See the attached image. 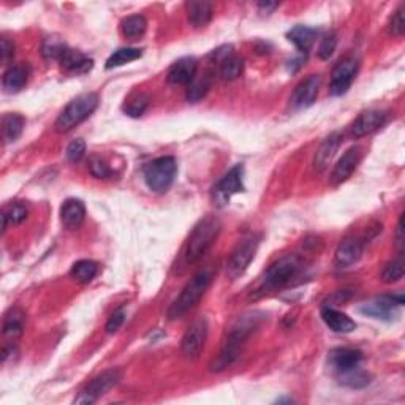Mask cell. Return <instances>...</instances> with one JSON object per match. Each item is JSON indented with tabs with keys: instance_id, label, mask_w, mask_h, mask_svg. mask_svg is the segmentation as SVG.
<instances>
[{
	"instance_id": "obj_1",
	"label": "cell",
	"mask_w": 405,
	"mask_h": 405,
	"mask_svg": "<svg viewBox=\"0 0 405 405\" xmlns=\"http://www.w3.org/2000/svg\"><path fill=\"white\" fill-rule=\"evenodd\" d=\"M263 320L264 315L262 312H248V314L236 318L233 325L230 326L227 339H225V342L222 345L221 355H219L217 361L212 364V369L222 370L231 366V364L238 360L241 347L244 345L246 340L257 331Z\"/></svg>"
},
{
	"instance_id": "obj_2",
	"label": "cell",
	"mask_w": 405,
	"mask_h": 405,
	"mask_svg": "<svg viewBox=\"0 0 405 405\" xmlns=\"http://www.w3.org/2000/svg\"><path fill=\"white\" fill-rule=\"evenodd\" d=\"M211 282L212 273L209 269H201L200 273H196L193 279L184 287V290L179 294L175 303L170 305V309L166 312L168 320H177V318L187 314L190 309H193L196 303L202 298V294L209 288Z\"/></svg>"
},
{
	"instance_id": "obj_3",
	"label": "cell",
	"mask_w": 405,
	"mask_h": 405,
	"mask_svg": "<svg viewBox=\"0 0 405 405\" xmlns=\"http://www.w3.org/2000/svg\"><path fill=\"white\" fill-rule=\"evenodd\" d=\"M222 230L221 219L216 216H207L196 225L190 235L187 247H185V260L187 263H195L209 251V247L217 239Z\"/></svg>"
},
{
	"instance_id": "obj_4",
	"label": "cell",
	"mask_w": 405,
	"mask_h": 405,
	"mask_svg": "<svg viewBox=\"0 0 405 405\" xmlns=\"http://www.w3.org/2000/svg\"><path fill=\"white\" fill-rule=\"evenodd\" d=\"M98 106V95L94 92H86V94L78 95L74 100L68 103L67 108L61 113L56 120V132L67 133L73 130L74 127L84 122L89 116L95 111Z\"/></svg>"
},
{
	"instance_id": "obj_5",
	"label": "cell",
	"mask_w": 405,
	"mask_h": 405,
	"mask_svg": "<svg viewBox=\"0 0 405 405\" xmlns=\"http://www.w3.org/2000/svg\"><path fill=\"white\" fill-rule=\"evenodd\" d=\"M304 264L296 255H287L269 266L263 277L264 290H277L292 285L303 276Z\"/></svg>"
},
{
	"instance_id": "obj_6",
	"label": "cell",
	"mask_w": 405,
	"mask_h": 405,
	"mask_svg": "<svg viewBox=\"0 0 405 405\" xmlns=\"http://www.w3.org/2000/svg\"><path fill=\"white\" fill-rule=\"evenodd\" d=\"M177 175L175 157L155 159L144 166V181L155 193H164L171 187Z\"/></svg>"
},
{
	"instance_id": "obj_7",
	"label": "cell",
	"mask_w": 405,
	"mask_h": 405,
	"mask_svg": "<svg viewBox=\"0 0 405 405\" xmlns=\"http://www.w3.org/2000/svg\"><path fill=\"white\" fill-rule=\"evenodd\" d=\"M258 244H260V239L255 235L247 236V238H244L239 242L238 247L235 248V252L231 253V257L228 260L227 274L230 279L235 280L246 273L247 268L252 263V260L255 258Z\"/></svg>"
},
{
	"instance_id": "obj_8",
	"label": "cell",
	"mask_w": 405,
	"mask_h": 405,
	"mask_svg": "<svg viewBox=\"0 0 405 405\" xmlns=\"http://www.w3.org/2000/svg\"><path fill=\"white\" fill-rule=\"evenodd\" d=\"M120 380V372L118 369L106 370L95 377L90 383L86 385L84 390H81L79 395L74 397V404L78 405H90L97 402L102 396H105L109 390L119 383Z\"/></svg>"
},
{
	"instance_id": "obj_9",
	"label": "cell",
	"mask_w": 405,
	"mask_h": 405,
	"mask_svg": "<svg viewBox=\"0 0 405 405\" xmlns=\"http://www.w3.org/2000/svg\"><path fill=\"white\" fill-rule=\"evenodd\" d=\"M244 166L236 165L212 189V198L217 206L228 205L231 196L244 190Z\"/></svg>"
},
{
	"instance_id": "obj_10",
	"label": "cell",
	"mask_w": 405,
	"mask_h": 405,
	"mask_svg": "<svg viewBox=\"0 0 405 405\" xmlns=\"http://www.w3.org/2000/svg\"><path fill=\"white\" fill-rule=\"evenodd\" d=\"M404 305L402 294H385V296L375 298L369 303L363 304L360 312L363 315H367L370 318H377V320L391 321L399 315V308Z\"/></svg>"
},
{
	"instance_id": "obj_11",
	"label": "cell",
	"mask_w": 405,
	"mask_h": 405,
	"mask_svg": "<svg viewBox=\"0 0 405 405\" xmlns=\"http://www.w3.org/2000/svg\"><path fill=\"white\" fill-rule=\"evenodd\" d=\"M358 70H360V61L355 56H349L340 61L333 70L331 83H329V94L333 97L344 95L350 89Z\"/></svg>"
},
{
	"instance_id": "obj_12",
	"label": "cell",
	"mask_w": 405,
	"mask_h": 405,
	"mask_svg": "<svg viewBox=\"0 0 405 405\" xmlns=\"http://www.w3.org/2000/svg\"><path fill=\"white\" fill-rule=\"evenodd\" d=\"M207 339V321L205 318H196V320L185 331L181 350L187 358H196L201 353L202 347Z\"/></svg>"
},
{
	"instance_id": "obj_13",
	"label": "cell",
	"mask_w": 405,
	"mask_h": 405,
	"mask_svg": "<svg viewBox=\"0 0 405 405\" xmlns=\"http://www.w3.org/2000/svg\"><path fill=\"white\" fill-rule=\"evenodd\" d=\"M318 89H320V77L318 74H310L309 78L301 81L292 95V106L296 109L312 106L318 97Z\"/></svg>"
},
{
	"instance_id": "obj_14",
	"label": "cell",
	"mask_w": 405,
	"mask_h": 405,
	"mask_svg": "<svg viewBox=\"0 0 405 405\" xmlns=\"http://www.w3.org/2000/svg\"><path fill=\"white\" fill-rule=\"evenodd\" d=\"M363 360V353L356 349H347V347H340V349H334L329 351L328 363L335 372L344 374L349 370L360 366Z\"/></svg>"
},
{
	"instance_id": "obj_15",
	"label": "cell",
	"mask_w": 405,
	"mask_h": 405,
	"mask_svg": "<svg viewBox=\"0 0 405 405\" xmlns=\"http://www.w3.org/2000/svg\"><path fill=\"white\" fill-rule=\"evenodd\" d=\"M386 122V113L380 109H369L358 116L355 122L351 125V133L356 138L367 136L370 133L377 132L380 127Z\"/></svg>"
},
{
	"instance_id": "obj_16",
	"label": "cell",
	"mask_w": 405,
	"mask_h": 405,
	"mask_svg": "<svg viewBox=\"0 0 405 405\" xmlns=\"http://www.w3.org/2000/svg\"><path fill=\"white\" fill-rule=\"evenodd\" d=\"M198 62L193 57H182L175 62L168 72V83L175 86H189L196 77Z\"/></svg>"
},
{
	"instance_id": "obj_17",
	"label": "cell",
	"mask_w": 405,
	"mask_h": 405,
	"mask_svg": "<svg viewBox=\"0 0 405 405\" xmlns=\"http://www.w3.org/2000/svg\"><path fill=\"white\" fill-rule=\"evenodd\" d=\"M360 160H361V149L360 148L353 146V148H350L349 150H347V152L338 161V165L334 166L333 175H331L333 184L345 182L347 179H349L353 175V171L356 170V166H358V164H360Z\"/></svg>"
},
{
	"instance_id": "obj_18",
	"label": "cell",
	"mask_w": 405,
	"mask_h": 405,
	"mask_svg": "<svg viewBox=\"0 0 405 405\" xmlns=\"http://www.w3.org/2000/svg\"><path fill=\"white\" fill-rule=\"evenodd\" d=\"M363 252L364 246L360 239H345L340 242L338 251H335L334 262L339 268H350V266L360 262Z\"/></svg>"
},
{
	"instance_id": "obj_19",
	"label": "cell",
	"mask_w": 405,
	"mask_h": 405,
	"mask_svg": "<svg viewBox=\"0 0 405 405\" xmlns=\"http://www.w3.org/2000/svg\"><path fill=\"white\" fill-rule=\"evenodd\" d=\"M340 141H342L340 133H331V135L325 138V141L320 144V148H318L315 159H314V170L317 173H323L328 170L329 164L333 161L334 155L340 146Z\"/></svg>"
},
{
	"instance_id": "obj_20",
	"label": "cell",
	"mask_w": 405,
	"mask_h": 405,
	"mask_svg": "<svg viewBox=\"0 0 405 405\" xmlns=\"http://www.w3.org/2000/svg\"><path fill=\"white\" fill-rule=\"evenodd\" d=\"M86 217L84 202L77 198H70L61 207V222L67 230H77L81 227Z\"/></svg>"
},
{
	"instance_id": "obj_21",
	"label": "cell",
	"mask_w": 405,
	"mask_h": 405,
	"mask_svg": "<svg viewBox=\"0 0 405 405\" xmlns=\"http://www.w3.org/2000/svg\"><path fill=\"white\" fill-rule=\"evenodd\" d=\"M321 318H323V321L328 325V328L334 333L347 334L356 329V323L353 321L349 315L344 314V312L335 310L333 308H328V305L321 309Z\"/></svg>"
},
{
	"instance_id": "obj_22",
	"label": "cell",
	"mask_w": 405,
	"mask_h": 405,
	"mask_svg": "<svg viewBox=\"0 0 405 405\" xmlns=\"http://www.w3.org/2000/svg\"><path fill=\"white\" fill-rule=\"evenodd\" d=\"M29 74L31 70L24 63H18V65H11L7 72L3 73L2 78V86L5 92H10V94H15V92H19L21 89L26 88Z\"/></svg>"
},
{
	"instance_id": "obj_23",
	"label": "cell",
	"mask_w": 405,
	"mask_h": 405,
	"mask_svg": "<svg viewBox=\"0 0 405 405\" xmlns=\"http://www.w3.org/2000/svg\"><path fill=\"white\" fill-rule=\"evenodd\" d=\"M61 65L62 68H65L67 72L83 74L92 70V67H94V61L89 59V57L81 53V51L67 48V51L63 53L61 59Z\"/></svg>"
},
{
	"instance_id": "obj_24",
	"label": "cell",
	"mask_w": 405,
	"mask_h": 405,
	"mask_svg": "<svg viewBox=\"0 0 405 405\" xmlns=\"http://www.w3.org/2000/svg\"><path fill=\"white\" fill-rule=\"evenodd\" d=\"M185 10H187L190 24L193 27H205L212 19L214 7L211 2H205V0L187 2L185 3Z\"/></svg>"
},
{
	"instance_id": "obj_25",
	"label": "cell",
	"mask_w": 405,
	"mask_h": 405,
	"mask_svg": "<svg viewBox=\"0 0 405 405\" xmlns=\"http://www.w3.org/2000/svg\"><path fill=\"white\" fill-rule=\"evenodd\" d=\"M26 120L18 113H8L3 116L2 119V138L3 143H13L21 136L22 130H24Z\"/></svg>"
},
{
	"instance_id": "obj_26",
	"label": "cell",
	"mask_w": 405,
	"mask_h": 405,
	"mask_svg": "<svg viewBox=\"0 0 405 405\" xmlns=\"http://www.w3.org/2000/svg\"><path fill=\"white\" fill-rule=\"evenodd\" d=\"M287 38L290 40L294 46H296L301 53H309V49L315 43L317 31L315 29H310L305 26H296L287 33Z\"/></svg>"
},
{
	"instance_id": "obj_27",
	"label": "cell",
	"mask_w": 405,
	"mask_h": 405,
	"mask_svg": "<svg viewBox=\"0 0 405 405\" xmlns=\"http://www.w3.org/2000/svg\"><path fill=\"white\" fill-rule=\"evenodd\" d=\"M219 63H221L219 65V74L225 81H233L239 78L242 70H244V61L236 54H225Z\"/></svg>"
},
{
	"instance_id": "obj_28",
	"label": "cell",
	"mask_w": 405,
	"mask_h": 405,
	"mask_svg": "<svg viewBox=\"0 0 405 405\" xmlns=\"http://www.w3.org/2000/svg\"><path fill=\"white\" fill-rule=\"evenodd\" d=\"M24 333V314L18 309H11L3 320V335L16 339Z\"/></svg>"
},
{
	"instance_id": "obj_29",
	"label": "cell",
	"mask_w": 405,
	"mask_h": 405,
	"mask_svg": "<svg viewBox=\"0 0 405 405\" xmlns=\"http://www.w3.org/2000/svg\"><path fill=\"white\" fill-rule=\"evenodd\" d=\"M146 29H148V21L141 15L129 16V18H125L122 19V22H120V32H122V35L125 38H130V40L143 37L144 32H146Z\"/></svg>"
},
{
	"instance_id": "obj_30",
	"label": "cell",
	"mask_w": 405,
	"mask_h": 405,
	"mask_svg": "<svg viewBox=\"0 0 405 405\" xmlns=\"http://www.w3.org/2000/svg\"><path fill=\"white\" fill-rule=\"evenodd\" d=\"M27 216H29V209L22 205V202H13V205L5 207L2 212L3 233L7 231L8 225H19L26 221Z\"/></svg>"
},
{
	"instance_id": "obj_31",
	"label": "cell",
	"mask_w": 405,
	"mask_h": 405,
	"mask_svg": "<svg viewBox=\"0 0 405 405\" xmlns=\"http://www.w3.org/2000/svg\"><path fill=\"white\" fill-rule=\"evenodd\" d=\"M141 54H143L141 49H138V48H119L108 57L106 68L108 70H111V68H116V67H122L125 65V63L140 59Z\"/></svg>"
},
{
	"instance_id": "obj_32",
	"label": "cell",
	"mask_w": 405,
	"mask_h": 405,
	"mask_svg": "<svg viewBox=\"0 0 405 405\" xmlns=\"http://www.w3.org/2000/svg\"><path fill=\"white\" fill-rule=\"evenodd\" d=\"M98 274V264L92 260H81L72 268V276L81 283H89Z\"/></svg>"
},
{
	"instance_id": "obj_33",
	"label": "cell",
	"mask_w": 405,
	"mask_h": 405,
	"mask_svg": "<svg viewBox=\"0 0 405 405\" xmlns=\"http://www.w3.org/2000/svg\"><path fill=\"white\" fill-rule=\"evenodd\" d=\"M340 383L353 388V390H360V388H364L370 383V377L364 370L355 367L349 370V372L340 374Z\"/></svg>"
},
{
	"instance_id": "obj_34",
	"label": "cell",
	"mask_w": 405,
	"mask_h": 405,
	"mask_svg": "<svg viewBox=\"0 0 405 405\" xmlns=\"http://www.w3.org/2000/svg\"><path fill=\"white\" fill-rule=\"evenodd\" d=\"M404 273H405V263H404V257L401 255L385 266V269L381 271V280H383L385 283H395L402 279Z\"/></svg>"
},
{
	"instance_id": "obj_35",
	"label": "cell",
	"mask_w": 405,
	"mask_h": 405,
	"mask_svg": "<svg viewBox=\"0 0 405 405\" xmlns=\"http://www.w3.org/2000/svg\"><path fill=\"white\" fill-rule=\"evenodd\" d=\"M211 89V83L207 78H202V79H193L192 83L189 84V89H187V102L190 103H198L200 100H202L207 95V92Z\"/></svg>"
},
{
	"instance_id": "obj_36",
	"label": "cell",
	"mask_w": 405,
	"mask_h": 405,
	"mask_svg": "<svg viewBox=\"0 0 405 405\" xmlns=\"http://www.w3.org/2000/svg\"><path fill=\"white\" fill-rule=\"evenodd\" d=\"M67 46L61 42H56V40H48V42H45L42 46L43 57L49 61H61Z\"/></svg>"
},
{
	"instance_id": "obj_37",
	"label": "cell",
	"mask_w": 405,
	"mask_h": 405,
	"mask_svg": "<svg viewBox=\"0 0 405 405\" xmlns=\"http://www.w3.org/2000/svg\"><path fill=\"white\" fill-rule=\"evenodd\" d=\"M149 105V98L146 95H136V97H133L132 100L127 103L125 105V113L132 116V118H140V116L146 111V108Z\"/></svg>"
},
{
	"instance_id": "obj_38",
	"label": "cell",
	"mask_w": 405,
	"mask_h": 405,
	"mask_svg": "<svg viewBox=\"0 0 405 405\" xmlns=\"http://www.w3.org/2000/svg\"><path fill=\"white\" fill-rule=\"evenodd\" d=\"M335 46H338V37H335L334 33H331V35H326L325 38L321 40L320 46H318V51H317L318 57H320L321 61H328L329 57L334 54Z\"/></svg>"
},
{
	"instance_id": "obj_39",
	"label": "cell",
	"mask_w": 405,
	"mask_h": 405,
	"mask_svg": "<svg viewBox=\"0 0 405 405\" xmlns=\"http://www.w3.org/2000/svg\"><path fill=\"white\" fill-rule=\"evenodd\" d=\"M86 154V143L83 140H74L67 148V159L77 164L81 159L84 157Z\"/></svg>"
},
{
	"instance_id": "obj_40",
	"label": "cell",
	"mask_w": 405,
	"mask_h": 405,
	"mask_svg": "<svg viewBox=\"0 0 405 405\" xmlns=\"http://www.w3.org/2000/svg\"><path fill=\"white\" fill-rule=\"evenodd\" d=\"M125 317H127V312L124 308H120L114 312V314L109 317V320L106 323V333L108 334H114V333H118L120 326L124 325V321H125Z\"/></svg>"
},
{
	"instance_id": "obj_41",
	"label": "cell",
	"mask_w": 405,
	"mask_h": 405,
	"mask_svg": "<svg viewBox=\"0 0 405 405\" xmlns=\"http://www.w3.org/2000/svg\"><path fill=\"white\" fill-rule=\"evenodd\" d=\"M89 170H90V175L97 179H105L108 176H111V170H109L108 165L105 164V161H102L97 157L90 159Z\"/></svg>"
},
{
	"instance_id": "obj_42",
	"label": "cell",
	"mask_w": 405,
	"mask_h": 405,
	"mask_svg": "<svg viewBox=\"0 0 405 405\" xmlns=\"http://www.w3.org/2000/svg\"><path fill=\"white\" fill-rule=\"evenodd\" d=\"M404 7L399 8L395 16L391 18V24H390V31L392 35L396 37H402L404 31H405V16H404Z\"/></svg>"
},
{
	"instance_id": "obj_43",
	"label": "cell",
	"mask_w": 405,
	"mask_h": 405,
	"mask_svg": "<svg viewBox=\"0 0 405 405\" xmlns=\"http://www.w3.org/2000/svg\"><path fill=\"white\" fill-rule=\"evenodd\" d=\"M15 54V45L13 42H10L8 38L0 40V57H2L3 62H8L10 57H13Z\"/></svg>"
},
{
	"instance_id": "obj_44",
	"label": "cell",
	"mask_w": 405,
	"mask_h": 405,
	"mask_svg": "<svg viewBox=\"0 0 405 405\" xmlns=\"http://www.w3.org/2000/svg\"><path fill=\"white\" fill-rule=\"evenodd\" d=\"M277 7H279V3H276V2H260L258 3L260 11H262V13H266V15L273 13Z\"/></svg>"
},
{
	"instance_id": "obj_45",
	"label": "cell",
	"mask_w": 405,
	"mask_h": 405,
	"mask_svg": "<svg viewBox=\"0 0 405 405\" xmlns=\"http://www.w3.org/2000/svg\"><path fill=\"white\" fill-rule=\"evenodd\" d=\"M404 244V217H401L397 225V246L402 247Z\"/></svg>"
}]
</instances>
